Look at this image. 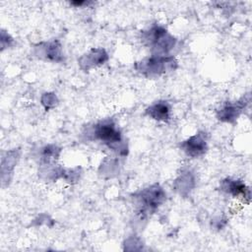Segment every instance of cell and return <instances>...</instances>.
<instances>
[{
    "mask_svg": "<svg viewBox=\"0 0 252 252\" xmlns=\"http://www.w3.org/2000/svg\"><path fill=\"white\" fill-rule=\"evenodd\" d=\"M93 134L94 139L106 144L109 148L114 149L121 143V133L112 121L104 120L95 124Z\"/></svg>",
    "mask_w": 252,
    "mask_h": 252,
    "instance_id": "obj_1",
    "label": "cell"
},
{
    "mask_svg": "<svg viewBox=\"0 0 252 252\" xmlns=\"http://www.w3.org/2000/svg\"><path fill=\"white\" fill-rule=\"evenodd\" d=\"M175 64L176 62L174 61L173 57L156 55L141 61L139 63L138 70L148 76L159 75L166 72L168 69H172L173 65Z\"/></svg>",
    "mask_w": 252,
    "mask_h": 252,
    "instance_id": "obj_2",
    "label": "cell"
},
{
    "mask_svg": "<svg viewBox=\"0 0 252 252\" xmlns=\"http://www.w3.org/2000/svg\"><path fill=\"white\" fill-rule=\"evenodd\" d=\"M163 198L164 195L161 188L157 185L143 190L139 196V204L141 205L140 213L147 216L149 213L158 208V206L162 202Z\"/></svg>",
    "mask_w": 252,
    "mask_h": 252,
    "instance_id": "obj_3",
    "label": "cell"
},
{
    "mask_svg": "<svg viewBox=\"0 0 252 252\" xmlns=\"http://www.w3.org/2000/svg\"><path fill=\"white\" fill-rule=\"evenodd\" d=\"M147 39L156 49L162 52H166L167 50L171 49L175 43V39L160 27L153 28L150 32V35L147 36Z\"/></svg>",
    "mask_w": 252,
    "mask_h": 252,
    "instance_id": "obj_4",
    "label": "cell"
},
{
    "mask_svg": "<svg viewBox=\"0 0 252 252\" xmlns=\"http://www.w3.org/2000/svg\"><path fill=\"white\" fill-rule=\"evenodd\" d=\"M248 102H249V99L246 100V98L244 97L243 99H241L237 102H234V103L228 102V103L224 104L221 107V109L219 110V114H218L219 119L221 121L232 122L240 115V113L245 108V106L247 105Z\"/></svg>",
    "mask_w": 252,
    "mask_h": 252,
    "instance_id": "obj_5",
    "label": "cell"
},
{
    "mask_svg": "<svg viewBox=\"0 0 252 252\" xmlns=\"http://www.w3.org/2000/svg\"><path fill=\"white\" fill-rule=\"evenodd\" d=\"M181 147L188 156L196 158L205 154L207 150V143L203 135L197 134L182 143Z\"/></svg>",
    "mask_w": 252,
    "mask_h": 252,
    "instance_id": "obj_6",
    "label": "cell"
},
{
    "mask_svg": "<svg viewBox=\"0 0 252 252\" xmlns=\"http://www.w3.org/2000/svg\"><path fill=\"white\" fill-rule=\"evenodd\" d=\"M146 112L158 121H167L170 118V106L166 101H158L151 105Z\"/></svg>",
    "mask_w": 252,
    "mask_h": 252,
    "instance_id": "obj_7",
    "label": "cell"
},
{
    "mask_svg": "<svg viewBox=\"0 0 252 252\" xmlns=\"http://www.w3.org/2000/svg\"><path fill=\"white\" fill-rule=\"evenodd\" d=\"M221 189L227 193L232 194L233 196H245L246 193H249V189L239 180L225 179L221 182Z\"/></svg>",
    "mask_w": 252,
    "mask_h": 252,
    "instance_id": "obj_8",
    "label": "cell"
},
{
    "mask_svg": "<svg viewBox=\"0 0 252 252\" xmlns=\"http://www.w3.org/2000/svg\"><path fill=\"white\" fill-rule=\"evenodd\" d=\"M44 55L49 60L59 61L61 57V49H60L59 43L56 41L47 43L44 49Z\"/></svg>",
    "mask_w": 252,
    "mask_h": 252,
    "instance_id": "obj_9",
    "label": "cell"
}]
</instances>
